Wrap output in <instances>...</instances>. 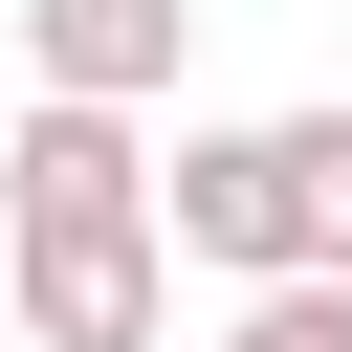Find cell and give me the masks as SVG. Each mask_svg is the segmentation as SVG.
Here are the masks:
<instances>
[{
    "instance_id": "cell-1",
    "label": "cell",
    "mask_w": 352,
    "mask_h": 352,
    "mask_svg": "<svg viewBox=\"0 0 352 352\" xmlns=\"http://www.w3.org/2000/svg\"><path fill=\"white\" fill-rule=\"evenodd\" d=\"M154 242L198 286H286L308 264V110H198L154 154Z\"/></svg>"
},
{
    "instance_id": "cell-2",
    "label": "cell",
    "mask_w": 352,
    "mask_h": 352,
    "mask_svg": "<svg viewBox=\"0 0 352 352\" xmlns=\"http://www.w3.org/2000/svg\"><path fill=\"white\" fill-rule=\"evenodd\" d=\"M0 308H22V352H176V242H154V220L0 242Z\"/></svg>"
},
{
    "instance_id": "cell-3",
    "label": "cell",
    "mask_w": 352,
    "mask_h": 352,
    "mask_svg": "<svg viewBox=\"0 0 352 352\" xmlns=\"http://www.w3.org/2000/svg\"><path fill=\"white\" fill-rule=\"evenodd\" d=\"M66 220H154V110H88V88L0 110V242H66Z\"/></svg>"
},
{
    "instance_id": "cell-4",
    "label": "cell",
    "mask_w": 352,
    "mask_h": 352,
    "mask_svg": "<svg viewBox=\"0 0 352 352\" xmlns=\"http://www.w3.org/2000/svg\"><path fill=\"white\" fill-rule=\"evenodd\" d=\"M198 66V0H22V88H88V110H176Z\"/></svg>"
},
{
    "instance_id": "cell-5",
    "label": "cell",
    "mask_w": 352,
    "mask_h": 352,
    "mask_svg": "<svg viewBox=\"0 0 352 352\" xmlns=\"http://www.w3.org/2000/svg\"><path fill=\"white\" fill-rule=\"evenodd\" d=\"M198 352H352V264H286V286H220Z\"/></svg>"
},
{
    "instance_id": "cell-6",
    "label": "cell",
    "mask_w": 352,
    "mask_h": 352,
    "mask_svg": "<svg viewBox=\"0 0 352 352\" xmlns=\"http://www.w3.org/2000/svg\"><path fill=\"white\" fill-rule=\"evenodd\" d=\"M308 264H352V110H308Z\"/></svg>"
},
{
    "instance_id": "cell-7",
    "label": "cell",
    "mask_w": 352,
    "mask_h": 352,
    "mask_svg": "<svg viewBox=\"0 0 352 352\" xmlns=\"http://www.w3.org/2000/svg\"><path fill=\"white\" fill-rule=\"evenodd\" d=\"M0 352H22V308H0Z\"/></svg>"
}]
</instances>
